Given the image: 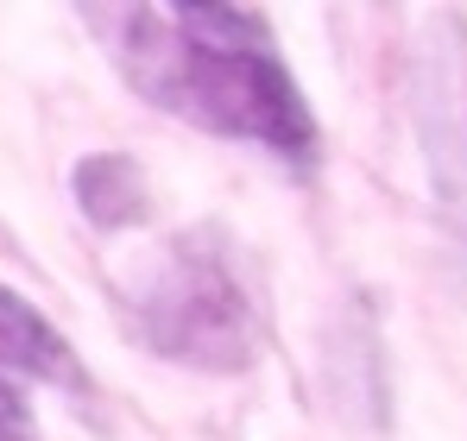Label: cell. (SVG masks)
Masks as SVG:
<instances>
[{"instance_id": "obj_5", "label": "cell", "mask_w": 467, "mask_h": 441, "mask_svg": "<svg viewBox=\"0 0 467 441\" xmlns=\"http://www.w3.org/2000/svg\"><path fill=\"white\" fill-rule=\"evenodd\" d=\"M77 202L95 227H133L146 220V177L120 151H95L77 164Z\"/></svg>"}, {"instance_id": "obj_6", "label": "cell", "mask_w": 467, "mask_h": 441, "mask_svg": "<svg viewBox=\"0 0 467 441\" xmlns=\"http://www.w3.org/2000/svg\"><path fill=\"white\" fill-rule=\"evenodd\" d=\"M0 441H38V429H32V410H26V397L0 378Z\"/></svg>"}, {"instance_id": "obj_2", "label": "cell", "mask_w": 467, "mask_h": 441, "mask_svg": "<svg viewBox=\"0 0 467 441\" xmlns=\"http://www.w3.org/2000/svg\"><path fill=\"white\" fill-rule=\"evenodd\" d=\"M133 328L140 341L177 360V366H202V372H234L253 360L259 347V315L234 278L228 252L209 233L171 240L158 272L133 296Z\"/></svg>"}, {"instance_id": "obj_1", "label": "cell", "mask_w": 467, "mask_h": 441, "mask_svg": "<svg viewBox=\"0 0 467 441\" xmlns=\"http://www.w3.org/2000/svg\"><path fill=\"white\" fill-rule=\"evenodd\" d=\"M114 57L127 82L164 114H183L222 139H253L272 158H291L297 170L316 164L310 101L272 57V32L259 13L209 0L127 6Z\"/></svg>"}, {"instance_id": "obj_3", "label": "cell", "mask_w": 467, "mask_h": 441, "mask_svg": "<svg viewBox=\"0 0 467 441\" xmlns=\"http://www.w3.org/2000/svg\"><path fill=\"white\" fill-rule=\"evenodd\" d=\"M462 26L436 19L430 45L417 57V120L430 146V177L449 233L467 246V57H462Z\"/></svg>"}, {"instance_id": "obj_4", "label": "cell", "mask_w": 467, "mask_h": 441, "mask_svg": "<svg viewBox=\"0 0 467 441\" xmlns=\"http://www.w3.org/2000/svg\"><path fill=\"white\" fill-rule=\"evenodd\" d=\"M0 366L26 372V378H45V385L82 391V366H77V354H70V341L26 296L6 291V284H0Z\"/></svg>"}]
</instances>
